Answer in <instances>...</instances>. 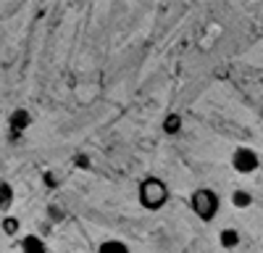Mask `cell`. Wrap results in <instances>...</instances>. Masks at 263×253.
<instances>
[{
  "mask_svg": "<svg viewBox=\"0 0 263 253\" xmlns=\"http://www.w3.org/2000/svg\"><path fill=\"white\" fill-rule=\"evenodd\" d=\"M218 206H221V201H218V195L211 187H197L190 195V208L200 222H213L218 214Z\"/></svg>",
  "mask_w": 263,
  "mask_h": 253,
  "instance_id": "obj_1",
  "label": "cell"
},
{
  "mask_svg": "<svg viewBox=\"0 0 263 253\" xmlns=\"http://www.w3.org/2000/svg\"><path fill=\"white\" fill-rule=\"evenodd\" d=\"M140 203L145 206V208H150V211H158V208H163V203L168 201V187L158 179V177H147V179H142L140 182Z\"/></svg>",
  "mask_w": 263,
  "mask_h": 253,
  "instance_id": "obj_2",
  "label": "cell"
},
{
  "mask_svg": "<svg viewBox=\"0 0 263 253\" xmlns=\"http://www.w3.org/2000/svg\"><path fill=\"white\" fill-rule=\"evenodd\" d=\"M258 166H260V158L253 148L239 145L232 151V169L237 174H253V172H258Z\"/></svg>",
  "mask_w": 263,
  "mask_h": 253,
  "instance_id": "obj_3",
  "label": "cell"
},
{
  "mask_svg": "<svg viewBox=\"0 0 263 253\" xmlns=\"http://www.w3.org/2000/svg\"><path fill=\"white\" fill-rule=\"evenodd\" d=\"M239 232L237 229H232V227H224L221 232H218V245H221V250H234L237 245H239Z\"/></svg>",
  "mask_w": 263,
  "mask_h": 253,
  "instance_id": "obj_4",
  "label": "cell"
},
{
  "mask_svg": "<svg viewBox=\"0 0 263 253\" xmlns=\"http://www.w3.org/2000/svg\"><path fill=\"white\" fill-rule=\"evenodd\" d=\"M29 124H32V116H29L27 109H16V111L11 114V130H13V132H24Z\"/></svg>",
  "mask_w": 263,
  "mask_h": 253,
  "instance_id": "obj_5",
  "label": "cell"
},
{
  "mask_svg": "<svg viewBox=\"0 0 263 253\" xmlns=\"http://www.w3.org/2000/svg\"><path fill=\"white\" fill-rule=\"evenodd\" d=\"M232 206L234 208H250L253 206V193H248L245 187L232 190Z\"/></svg>",
  "mask_w": 263,
  "mask_h": 253,
  "instance_id": "obj_6",
  "label": "cell"
},
{
  "mask_svg": "<svg viewBox=\"0 0 263 253\" xmlns=\"http://www.w3.org/2000/svg\"><path fill=\"white\" fill-rule=\"evenodd\" d=\"M98 253H129V245H126L124 240L111 238V240H103V243H100Z\"/></svg>",
  "mask_w": 263,
  "mask_h": 253,
  "instance_id": "obj_7",
  "label": "cell"
},
{
  "mask_svg": "<svg viewBox=\"0 0 263 253\" xmlns=\"http://www.w3.org/2000/svg\"><path fill=\"white\" fill-rule=\"evenodd\" d=\"M163 132H166V135L182 132V116H179V114H168V116L163 119Z\"/></svg>",
  "mask_w": 263,
  "mask_h": 253,
  "instance_id": "obj_8",
  "label": "cell"
},
{
  "mask_svg": "<svg viewBox=\"0 0 263 253\" xmlns=\"http://www.w3.org/2000/svg\"><path fill=\"white\" fill-rule=\"evenodd\" d=\"M0 229H3L8 238H13L16 232L21 229V222H18L16 216H11V214H8V216H3V219H0Z\"/></svg>",
  "mask_w": 263,
  "mask_h": 253,
  "instance_id": "obj_9",
  "label": "cell"
},
{
  "mask_svg": "<svg viewBox=\"0 0 263 253\" xmlns=\"http://www.w3.org/2000/svg\"><path fill=\"white\" fill-rule=\"evenodd\" d=\"M13 201V190L11 185H0V208H8Z\"/></svg>",
  "mask_w": 263,
  "mask_h": 253,
  "instance_id": "obj_10",
  "label": "cell"
}]
</instances>
